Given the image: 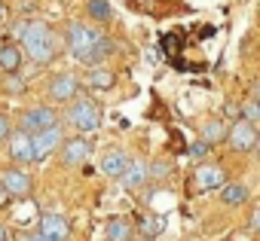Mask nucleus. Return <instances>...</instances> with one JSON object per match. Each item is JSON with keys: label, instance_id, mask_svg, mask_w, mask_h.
I'll use <instances>...</instances> for the list:
<instances>
[{"label": "nucleus", "instance_id": "nucleus-1", "mask_svg": "<svg viewBox=\"0 0 260 241\" xmlns=\"http://www.w3.org/2000/svg\"><path fill=\"white\" fill-rule=\"evenodd\" d=\"M64 40H68V49L77 61L83 64H98L104 61L110 52H113V43L107 37H101L92 25H80V22H71L68 31H64Z\"/></svg>", "mask_w": 260, "mask_h": 241}, {"label": "nucleus", "instance_id": "nucleus-2", "mask_svg": "<svg viewBox=\"0 0 260 241\" xmlns=\"http://www.w3.org/2000/svg\"><path fill=\"white\" fill-rule=\"evenodd\" d=\"M22 52H28V58L34 64H49L58 55V40H55L52 28L43 25V22H25Z\"/></svg>", "mask_w": 260, "mask_h": 241}, {"label": "nucleus", "instance_id": "nucleus-3", "mask_svg": "<svg viewBox=\"0 0 260 241\" xmlns=\"http://www.w3.org/2000/svg\"><path fill=\"white\" fill-rule=\"evenodd\" d=\"M71 110H68V123L80 132V135H92L101 129V107L89 98H71L68 101Z\"/></svg>", "mask_w": 260, "mask_h": 241}, {"label": "nucleus", "instance_id": "nucleus-4", "mask_svg": "<svg viewBox=\"0 0 260 241\" xmlns=\"http://www.w3.org/2000/svg\"><path fill=\"white\" fill-rule=\"evenodd\" d=\"M236 153H248L257 147V129L254 123H245V119H236L233 129H226V138H223Z\"/></svg>", "mask_w": 260, "mask_h": 241}, {"label": "nucleus", "instance_id": "nucleus-5", "mask_svg": "<svg viewBox=\"0 0 260 241\" xmlns=\"http://www.w3.org/2000/svg\"><path fill=\"white\" fill-rule=\"evenodd\" d=\"M52 126H58V113L52 110V107H31V110H25L22 113V132H28V135H37V132H43V129H52Z\"/></svg>", "mask_w": 260, "mask_h": 241}, {"label": "nucleus", "instance_id": "nucleus-6", "mask_svg": "<svg viewBox=\"0 0 260 241\" xmlns=\"http://www.w3.org/2000/svg\"><path fill=\"white\" fill-rule=\"evenodd\" d=\"M58 144H61V129H58V126L31 135V153H34V162H43L49 153L58 150Z\"/></svg>", "mask_w": 260, "mask_h": 241}, {"label": "nucleus", "instance_id": "nucleus-7", "mask_svg": "<svg viewBox=\"0 0 260 241\" xmlns=\"http://www.w3.org/2000/svg\"><path fill=\"white\" fill-rule=\"evenodd\" d=\"M0 186L7 189V195L10 198H25V195H31V189H34V180L25 174V171H0Z\"/></svg>", "mask_w": 260, "mask_h": 241}, {"label": "nucleus", "instance_id": "nucleus-8", "mask_svg": "<svg viewBox=\"0 0 260 241\" xmlns=\"http://www.w3.org/2000/svg\"><path fill=\"white\" fill-rule=\"evenodd\" d=\"M193 183L199 192H208V189H220L226 183V171L220 165H199L193 171Z\"/></svg>", "mask_w": 260, "mask_h": 241}, {"label": "nucleus", "instance_id": "nucleus-9", "mask_svg": "<svg viewBox=\"0 0 260 241\" xmlns=\"http://www.w3.org/2000/svg\"><path fill=\"white\" fill-rule=\"evenodd\" d=\"M58 150H61V162H64V165H80V162L89 159L92 144H89L86 138H68V141L58 144Z\"/></svg>", "mask_w": 260, "mask_h": 241}, {"label": "nucleus", "instance_id": "nucleus-10", "mask_svg": "<svg viewBox=\"0 0 260 241\" xmlns=\"http://www.w3.org/2000/svg\"><path fill=\"white\" fill-rule=\"evenodd\" d=\"M71 98H77V79L71 73H55L49 83V101L52 104H68Z\"/></svg>", "mask_w": 260, "mask_h": 241}, {"label": "nucleus", "instance_id": "nucleus-11", "mask_svg": "<svg viewBox=\"0 0 260 241\" xmlns=\"http://www.w3.org/2000/svg\"><path fill=\"white\" fill-rule=\"evenodd\" d=\"M40 232L49 235L52 241H64L71 235V223L58 214H46V217H40Z\"/></svg>", "mask_w": 260, "mask_h": 241}, {"label": "nucleus", "instance_id": "nucleus-12", "mask_svg": "<svg viewBox=\"0 0 260 241\" xmlns=\"http://www.w3.org/2000/svg\"><path fill=\"white\" fill-rule=\"evenodd\" d=\"M119 180H122V186H128V189L144 186V183H147V162H141V159H128V165H125V171L119 174Z\"/></svg>", "mask_w": 260, "mask_h": 241}, {"label": "nucleus", "instance_id": "nucleus-13", "mask_svg": "<svg viewBox=\"0 0 260 241\" xmlns=\"http://www.w3.org/2000/svg\"><path fill=\"white\" fill-rule=\"evenodd\" d=\"M10 156L16 159V162H34V153H31V135L28 132H10Z\"/></svg>", "mask_w": 260, "mask_h": 241}, {"label": "nucleus", "instance_id": "nucleus-14", "mask_svg": "<svg viewBox=\"0 0 260 241\" xmlns=\"http://www.w3.org/2000/svg\"><path fill=\"white\" fill-rule=\"evenodd\" d=\"M22 58H25V52H22L19 43H4V46H0V70H4V73L19 70L22 67Z\"/></svg>", "mask_w": 260, "mask_h": 241}, {"label": "nucleus", "instance_id": "nucleus-15", "mask_svg": "<svg viewBox=\"0 0 260 241\" xmlns=\"http://www.w3.org/2000/svg\"><path fill=\"white\" fill-rule=\"evenodd\" d=\"M223 138H226V123L223 119H208V123H202L199 141H205L208 147H217V144H223Z\"/></svg>", "mask_w": 260, "mask_h": 241}, {"label": "nucleus", "instance_id": "nucleus-16", "mask_svg": "<svg viewBox=\"0 0 260 241\" xmlns=\"http://www.w3.org/2000/svg\"><path fill=\"white\" fill-rule=\"evenodd\" d=\"M86 79H89V86H92V89H113V83H116V73L98 61V64H89V73H86Z\"/></svg>", "mask_w": 260, "mask_h": 241}, {"label": "nucleus", "instance_id": "nucleus-17", "mask_svg": "<svg viewBox=\"0 0 260 241\" xmlns=\"http://www.w3.org/2000/svg\"><path fill=\"white\" fill-rule=\"evenodd\" d=\"M125 165H128V156H125L122 150H110V153H104V159H101V171H104L107 177H119V174L125 171Z\"/></svg>", "mask_w": 260, "mask_h": 241}, {"label": "nucleus", "instance_id": "nucleus-18", "mask_svg": "<svg viewBox=\"0 0 260 241\" xmlns=\"http://www.w3.org/2000/svg\"><path fill=\"white\" fill-rule=\"evenodd\" d=\"M220 202L230 205V208H239L248 202V186L245 183H223L220 186Z\"/></svg>", "mask_w": 260, "mask_h": 241}, {"label": "nucleus", "instance_id": "nucleus-19", "mask_svg": "<svg viewBox=\"0 0 260 241\" xmlns=\"http://www.w3.org/2000/svg\"><path fill=\"white\" fill-rule=\"evenodd\" d=\"M162 229H166V217H141L138 220V232L144 238H156Z\"/></svg>", "mask_w": 260, "mask_h": 241}, {"label": "nucleus", "instance_id": "nucleus-20", "mask_svg": "<svg viewBox=\"0 0 260 241\" xmlns=\"http://www.w3.org/2000/svg\"><path fill=\"white\" fill-rule=\"evenodd\" d=\"M132 238V226L125 220H110L107 223V241H128Z\"/></svg>", "mask_w": 260, "mask_h": 241}, {"label": "nucleus", "instance_id": "nucleus-21", "mask_svg": "<svg viewBox=\"0 0 260 241\" xmlns=\"http://www.w3.org/2000/svg\"><path fill=\"white\" fill-rule=\"evenodd\" d=\"M169 174H172V165L162 162V159H156V162L147 165V180H162V177H169Z\"/></svg>", "mask_w": 260, "mask_h": 241}, {"label": "nucleus", "instance_id": "nucleus-22", "mask_svg": "<svg viewBox=\"0 0 260 241\" xmlns=\"http://www.w3.org/2000/svg\"><path fill=\"white\" fill-rule=\"evenodd\" d=\"M89 16L92 19H110V7H107V0H89Z\"/></svg>", "mask_w": 260, "mask_h": 241}, {"label": "nucleus", "instance_id": "nucleus-23", "mask_svg": "<svg viewBox=\"0 0 260 241\" xmlns=\"http://www.w3.org/2000/svg\"><path fill=\"white\" fill-rule=\"evenodd\" d=\"M4 89H7L10 95H13V92H16V95H19V92H25V79H22V73H16V70H13V73H7Z\"/></svg>", "mask_w": 260, "mask_h": 241}, {"label": "nucleus", "instance_id": "nucleus-24", "mask_svg": "<svg viewBox=\"0 0 260 241\" xmlns=\"http://www.w3.org/2000/svg\"><path fill=\"white\" fill-rule=\"evenodd\" d=\"M242 119H245V123H257V119H260V104L257 101H248L242 107Z\"/></svg>", "mask_w": 260, "mask_h": 241}, {"label": "nucleus", "instance_id": "nucleus-25", "mask_svg": "<svg viewBox=\"0 0 260 241\" xmlns=\"http://www.w3.org/2000/svg\"><path fill=\"white\" fill-rule=\"evenodd\" d=\"M208 150H211V147H208L205 141H196V144L190 147V156H193V159H205V156H208Z\"/></svg>", "mask_w": 260, "mask_h": 241}, {"label": "nucleus", "instance_id": "nucleus-26", "mask_svg": "<svg viewBox=\"0 0 260 241\" xmlns=\"http://www.w3.org/2000/svg\"><path fill=\"white\" fill-rule=\"evenodd\" d=\"M223 116H230V119H242V107L233 104V101H226V104H223Z\"/></svg>", "mask_w": 260, "mask_h": 241}, {"label": "nucleus", "instance_id": "nucleus-27", "mask_svg": "<svg viewBox=\"0 0 260 241\" xmlns=\"http://www.w3.org/2000/svg\"><path fill=\"white\" fill-rule=\"evenodd\" d=\"M10 132H13V129H10V119H7L4 113H0V144H4V141L10 138Z\"/></svg>", "mask_w": 260, "mask_h": 241}, {"label": "nucleus", "instance_id": "nucleus-28", "mask_svg": "<svg viewBox=\"0 0 260 241\" xmlns=\"http://www.w3.org/2000/svg\"><path fill=\"white\" fill-rule=\"evenodd\" d=\"M10 31H13V37H16V40H22V34H25V22H16V25H10Z\"/></svg>", "mask_w": 260, "mask_h": 241}, {"label": "nucleus", "instance_id": "nucleus-29", "mask_svg": "<svg viewBox=\"0 0 260 241\" xmlns=\"http://www.w3.org/2000/svg\"><path fill=\"white\" fill-rule=\"evenodd\" d=\"M25 241H52V238H49V235H43V232L37 229V232H34V235H28Z\"/></svg>", "mask_w": 260, "mask_h": 241}, {"label": "nucleus", "instance_id": "nucleus-30", "mask_svg": "<svg viewBox=\"0 0 260 241\" xmlns=\"http://www.w3.org/2000/svg\"><path fill=\"white\" fill-rule=\"evenodd\" d=\"M7 205H10V195H7V189H4V186H0V211H4Z\"/></svg>", "mask_w": 260, "mask_h": 241}, {"label": "nucleus", "instance_id": "nucleus-31", "mask_svg": "<svg viewBox=\"0 0 260 241\" xmlns=\"http://www.w3.org/2000/svg\"><path fill=\"white\" fill-rule=\"evenodd\" d=\"M7 238H10V235H7V229H4V226H0V241H7Z\"/></svg>", "mask_w": 260, "mask_h": 241}, {"label": "nucleus", "instance_id": "nucleus-32", "mask_svg": "<svg viewBox=\"0 0 260 241\" xmlns=\"http://www.w3.org/2000/svg\"><path fill=\"white\" fill-rule=\"evenodd\" d=\"M0 19H4V4H0Z\"/></svg>", "mask_w": 260, "mask_h": 241}]
</instances>
